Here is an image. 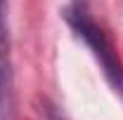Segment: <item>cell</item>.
Segmentation results:
<instances>
[{"mask_svg": "<svg viewBox=\"0 0 123 120\" xmlns=\"http://www.w3.org/2000/svg\"><path fill=\"white\" fill-rule=\"evenodd\" d=\"M64 19L74 28V33L88 45V49L92 52V57L97 59L102 73L107 78V82L123 99V64L118 61L116 52H114V45H111V40L107 38L104 28L92 19L90 10L85 7V2L83 0H74L64 10Z\"/></svg>", "mask_w": 123, "mask_h": 120, "instance_id": "1", "label": "cell"}, {"mask_svg": "<svg viewBox=\"0 0 123 120\" xmlns=\"http://www.w3.org/2000/svg\"><path fill=\"white\" fill-rule=\"evenodd\" d=\"M2 12H5V0H0V113L10 118L14 106V71H12V54H10V33Z\"/></svg>", "mask_w": 123, "mask_h": 120, "instance_id": "2", "label": "cell"}]
</instances>
